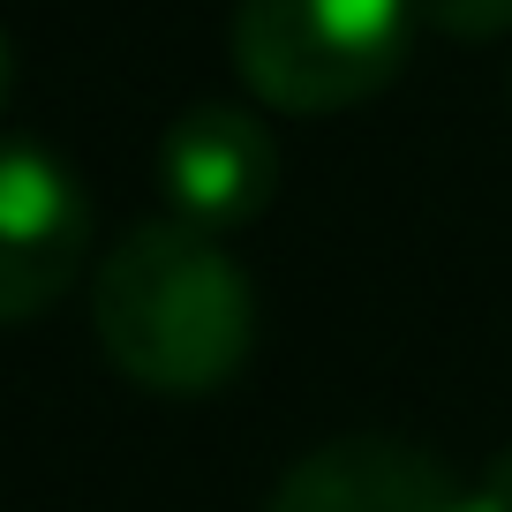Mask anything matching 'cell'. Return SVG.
I'll return each mask as SVG.
<instances>
[{
    "label": "cell",
    "instance_id": "obj_1",
    "mask_svg": "<svg viewBox=\"0 0 512 512\" xmlns=\"http://www.w3.org/2000/svg\"><path fill=\"white\" fill-rule=\"evenodd\" d=\"M91 332L128 384L151 392H219L256 347L249 272L211 234L174 219L128 226L91 279Z\"/></svg>",
    "mask_w": 512,
    "mask_h": 512
},
{
    "label": "cell",
    "instance_id": "obj_2",
    "mask_svg": "<svg viewBox=\"0 0 512 512\" xmlns=\"http://www.w3.org/2000/svg\"><path fill=\"white\" fill-rule=\"evenodd\" d=\"M415 0H241L234 76L279 113H347L400 76Z\"/></svg>",
    "mask_w": 512,
    "mask_h": 512
},
{
    "label": "cell",
    "instance_id": "obj_3",
    "mask_svg": "<svg viewBox=\"0 0 512 512\" xmlns=\"http://www.w3.org/2000/svg\"><path fill=\"white\" fill-rule=\"evenodd\" d=\"M91 196L31 136H0V324L46 317L83 272Z\"/></svg>",
    "mask_w": 512,
    "mask_h": 512
},
{
    "label": "cell",
    "instance_id": "obj_4",
    "mask_svg": "<svg viewBox=\"0 0 512 512\" xmlns=\"http://www.w3.org/2000/svg\"><path fill=\"white\" fill-rule=\"evenodd\" d=\"M279 189V144L272 128L256 121L249 106H204L174 113L159 136V196L166 219L189 226V234H241L249 219H264Z\"/></svg>",
    "mask_w": 512,
    "mask_h": 512
},
{
    "label": "cell",
    "instance_id": "obj_5",
    "mask_svg": "<svg viewBox=\"0 0 512 512\" xmlns=\"http://www.w3.org/2000/svg\"><path fill=\"white\" fill-rule=\"evenodd\" d=\"M264 512H482V482L415 437H332L279 475Z\"/></svg>",
    "mask_w": 512,
    "mask_h": 512
},
{
    "label": "cell",
    "instance_id": "obj_6",
    "mask_svg": "<svg viewBox=\"0 0 512 512\" xmlns=\"http://www.w3.org/2000/svg\"><path fill=\"white\" fill-rule=\"evenodd\" d=\"M422 23L460 38V46H490L512 31V0H415V31Z\"/></svg>",
    "mask_w": 512,
    "mask_h": 512
},
{
    "label": "cell",
    "instance_id": "obj_7",
    "mask_svg": "<svg viewBox=\"0 0 512 512\" xmlns=\"http://www.w3.org/2000/svg\"><path fill=\"white\" fill-rule=\"evenodd\" d=\"M482 512H512V452H497L482 475Z\"/></svg>",
    "mask_w": 512,
    "mask_h": 512
},
{
    "label": "cell",
    "instance_id": "obj_8",
    "mask_svg": "<svg viewBox=\"0 0 512 512\" xmlns=\"http://www.w3.org/2000/svg\"><path fill=\"white\" fill-rule=\"evenodd\" d=\"M8 91H16V46H8V31H0V106H8Z\"/></svg>",
    "mask_w": 512,
    "mask_h": 512
}]
</instances>
